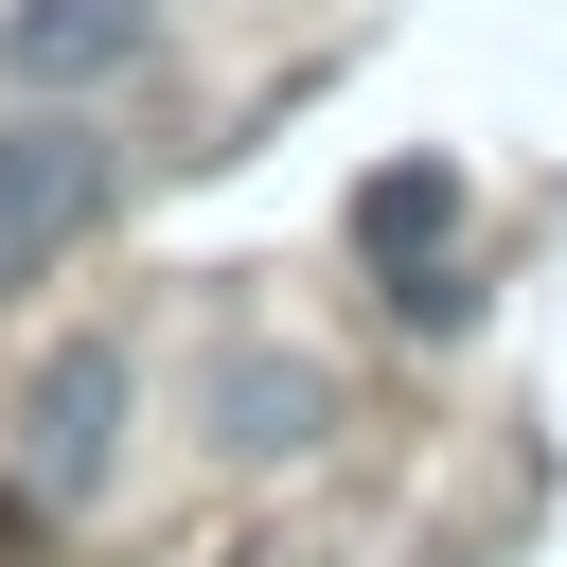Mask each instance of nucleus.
Listing matches in <instances>:
<instances>
[{
	"instance_id": "obj_2",
	"label": "nucleus",
	"mask_w": 567,
	"mask_h": 567,
	"mask_svg": "<svg viewBox=\"0 0 567 567\" xmlns=\"http://www.w3.org/2000/svg\"><path fill=\"white\" fill-rule=\"evenodd\" d=\"M106 443H124V354H106V337L35 354V390H18V461H35L53 496H89V478H106Z\"/></svg>"
},
{
	"instance_id": "obj_3",
	"label": "nucleus",
	"mask_w": 567,
	"mask_h": 567,
	"mask_svg": "<svg viewBox=\"0 0 567 567\" xmlns=\"http://www.w3.org/2000/svg\"><path fill=\"white\" fill-rule=\"evenodd\" d=\"M124 53H159V0H18V18H0V71H18V89H89V71H124Z\"/></svg>"
},
{
	"instance_id": "obj_5",
	"label": "nucleus",
	"mask_w": 567,
	"mask_h": 567,
	"mask_svg": "<svg viewBox=\"0 0 567 567\" xmlns=\"http://www.w3.org/2000/svg\"><path fill=\"white\" fill-rule=\"evenodd\" d=\"M301 425H319V372L301 354H213V443L230 461H284Z\"/></svg>"
},
{
	"instance_id": "obj_1",
	"label": "nucleus",
	"mask_w": 567,
	"mask_h": 567,
	"mask_svg": "<svg viewBox=\"0 0 567 567\" xmlns=\"http://www.w3.org/2000/svg\"><path fill=\"white\" fill-rule=\"evenodd\" d=\"M106 177H124V159H106L71 106H18V124H0V284H35V266L106 213Z\"/></svg>"
},
{
	"instance_id": "obj_4",
	"label": "nucleus",
	"mask_w": 567,
	"mask_h": 567,
	"mask_svg": "<svg viewBox=\"0 0 567 567\" xmlns=\"http://www.w3.org/2000/svg\"><path fill=\"white\" fill-rule=\"evenodd\" d=\"M354 266H390V284L461 266V159H390V177H354Z\"/></svg>"
}]
</instances>
